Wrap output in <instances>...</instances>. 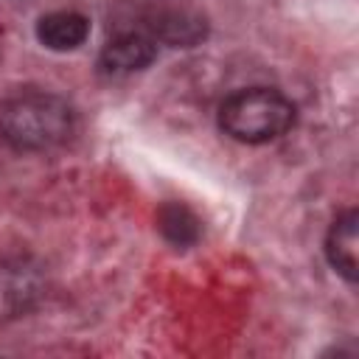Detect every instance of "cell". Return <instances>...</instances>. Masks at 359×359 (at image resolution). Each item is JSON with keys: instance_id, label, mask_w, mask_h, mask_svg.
<instances>
[{"instance_id": "8992f818", "label": "cell", "mask_w": 359, "mask_h": 359, "mask_svg": "<svg viewBox=\"0 0 359 359\" xmlns=\"http://www.w3.org/2000/svg\"><path fill=\"white\" fill-rule=\"evenodd\" d=\"M87 34L90 22L76 11H56L36 22V36L50 50H73L87 39Z\"/></svg>"}, {"instance_id": "7a4b0ae2", "label": "cell", "mask_w": 359, "mask_h": 359, "mask_svg": "<svg viewBox=\"0 0 359 359\" xmlns=\"http://www.w3.org/2000/svg\"><path fill=\"white\" fill-rule=\"evenodd\" d=\"M294 123V104L269 87L238 90L224 98L219 126L241 143H266L289 132Z\"/></svg>"}, {"instance_id": "3957f363", "label": "cell", "mask_w": 359, "mask_h": 359, "mask_svg": "<svg viewBox=\"0 0 359 359\" xmlns=\"http://www.w3.org/2000/svg\"><path fill=\"white\" fill-rule=\"evenodd\" d=\"M45 289L42 272L22 255L0 258V320L28 311Z\"/></svg>"}, {"instance_id": "277c9868", "label": "cell", "mask_w": 359, "mask_h": 359, "mask_svg": "<svg viewBox=\"0 0 359 359\" xmlns=\"http://www.w3.org/2000/svg\"><path fill=\"white\" fill-rule=\"evenodd\" d=\"M157 56V45L151 36L146 34H137V31H126V34H118L112 36L101 56H98V67L104 73H112V76H123V73H135V70H143L146 65H151Z\"/></svg>"}, {"instance_id": "52a82bcc", "label": "cell", "mask_w": 359, "mask_h": 359, "mask_svg": "<svg viewBox=\"0 0 359 359\" xmlns=\"http://www.w3.org/2000/svg\"><path fill=\"white\" fill-rule=\"evenodd\" d=\"M157 227L177 247H188L199 238V219L180 202H165L157 210Z\"/></svg>"}, {"instance_id": "5b68a950", "label": "cell", "mask_w": 359, "mask_h": 359, "mask_svg": "<svg viewBox=\"0 0 359 359\" xmlns=\"http://www.w3.org/2000/svg\"><path fill=\"white\" fill-rule=\"evenodd\" d=\"M325 255L339 275H345L348 280H356L359 275V213L356 210H345L342 216H337L325 238Z\"/></svg>"}, {"instance_id": "6da1fadb", "label": "cell", "mask_w": 359, "mask_h": 359, "mask_svg": "<svg viewBox=\"0 0 359 359\" xmlns=\"http://www.w3.org/2000/svg\"><path fill=\"white\" fill-rule=\"evenodd\" d=\"M73 109L53 93H20L0 107L3 137L22 151L62 146L73 135Z\"/></svg>"}, {"instance_id": "ba28073f", "label": "cell", "mask_w": 359, "mask_h": 359, "mask_svg": "<svg viewBox=\"0 0 359 359\" xmlns=\"http://www.w3.org/2000/svg\"><path fill=\"white\" fill-rule=\"evenodd\" d=\"M154 31L163 36V39H168V42H180V45H191V42H196L199 36H202V25L194 20V22H188L185 17H168V20H163V22H154Z\"/></svg>"}]
</instances>
